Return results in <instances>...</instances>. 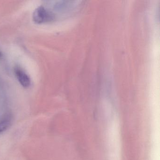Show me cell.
Returning a JSON list of instances; mask_svg holds the SVG:
<instances>
[{
  "label": "cell",
  "mask_w": 160,
  "mask_h": 160,
  "mask_svg": "<svg viewBox=\"0 0 160 160\" xmlns=\"http://www.w3.org/2000/svg\"><path fill=\"white\" fill-rule=\"evenodd\" d=\"M13 117L11 113L5 114L0 118V134L7 130L12 125Z\"/></svg>",
  "instance_id": "3957f363"
},
{
  "label": "cell",
  "mask_w": 160,
  "mask_h": 160,
  "mask_svg": "<svg viewBox=\"0 0 160 160\" xmlns=\"http://www.w3.org/2000/svg\"><path fill=\"white\" fill-rule=\"evenodd\" d=\"M2 52H1V51H0V58H2Z\"/></svg>",
  "instance_id": "277c9868"
},
{
  "label": "cell",
  "mask_w": 160,
  "mask_h": 160,
  "mask_svg": "<svg viewBox=\"0 0 160 160\" xmlns=\"http://www.w3.org/2000/svg\"><path fill=\"white\" fill-rule=\"evenodd\" d=\"M54 19V15L43 6H40L35 9L32 15L33 21L37 24L50 22Z\"/></svg>",
  "instance_id": "6da1fadb"
},
{
  "label": "cell",
  "mask_w": 160,
  "mask_h": 160,
  "mask_svg": "<svg viewBox=\"0 0 160 160\" xmlns=\"http://www.w3.org/2000/svg\"><path fill=\"white\" fill-rule=\"evenodd\" d=\"M15 73L18 81L24 88L29 87L31 84V80L27 73L19 67L15 68Z\"/></svg>",
  "instance_id": "7a4b0ae2"
}]
</instances>
